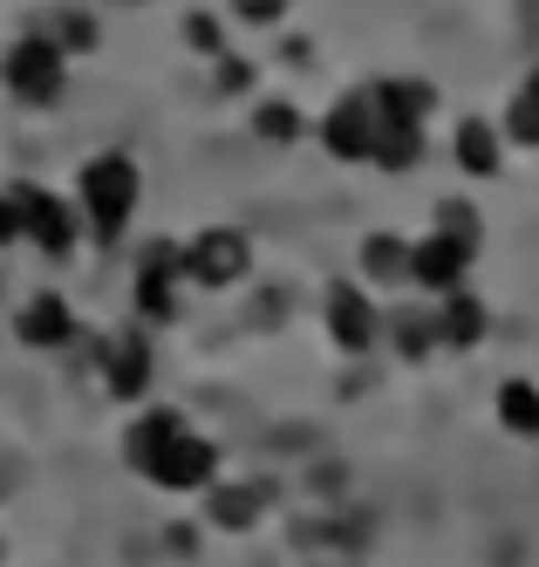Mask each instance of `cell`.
<instances>
[{
    "mask_svg": "<svg viewBox=\"0 0 539 567\" xmlns=\"http://www.w3.org/2000/svg\"><path fill=\"white\" fill-rule=\"evenodd\" d=\"M137 165L123 151H103V157H90L82 165V185H75V198H82V213H90V226H96V239H116L123 226H131V213H137Z\"/></svg>",
    "mask_w": 539,
    "mask_h": 567,
    "instance_id": "obj_1",
    "label": "cell"
},
{
    "mask_svg": "<svg viewBox=\"0 0 539 567\" xmlns=\"http://www.w3.org/2000/svg\"><path fill=\"white\" fill-rule=\"evenodd\" d=\"M0 75H8V90H14L21 103H55V96H62V75H69V55L49 42V34H28V42L8 49Z\"/></svg>",
    "mask_w": 539,
    "mask_h": 567,
    "instance_id": "obj_2",
    "label": "cell"
},
{
    "mask_svg": "<svg viewBox=\"0 0 539 567\" xmlns=\"http://www.w3.org/2000/svg\"><path fill=\"white\" fill-rule=\"evenodd\" d=\"M185 274L198 280V288H232V280L246 274V233H232V226L198 233L185 247Z\"/></svg>",
    "mask_w": 539,
    "mask_h": 567,
    "instance_id": "obj_3",
    "label": "cell"
},
{
    "mask_svg": "<svg viewBox=\"0 0 539 567\" xmlns=\"http://www.w3.org/2000/svg\"><path fill=\"white\" fill-rule=\"evenodd\" d=\"M14 198H21V226H28V239H34L41 254H69V247H75V213H69V198L34 192V185H14Z\"/></svg>",
    "mask_w": 539,
    "mask_h": 567,
    "instance_id": "obj_4",
    "label": "cell"
},
{
    "mask_svg": "<svg viewBox=\"0 0 539 567\" xmlns=\"http://www.w3.org/2000/svg\"><path fill=\"white\" fill-rule=\"evenodd\" d=\"M213 472H219V452H213L205 437H191V431L151 465V478L164 485V493H198V485H213Z\"/></svg>",
    "mask_w": 539,
    "mask_h": 567,
    "instance_id": "obj_5",
    "label": "cell"
},
{
    "mask_svg": "<svg viewBox=\"0 0 539 567\" xmlns=\"http://www.w3.org/2000/svg\"><path fill=\"white\" fill-rule=\"evenodd\" d=\"M321 144L335 151V157H369L376 151V103L369 96H349L328 110V124H321Z\"/></svg>",
    "mask_w": 539,
    "mask_h": 567,
    "instance_id": "obj_6",
    "label": "cell"
},
{
    "mask_svg": "<svg viewBox=\"0 0 539 567\" xmlns=\"http://www.w3.org/2000/svg\"><path fill=\"white\" fill-rule=\"evenodd\" d=\"M185 274V254L178 247H151L144 254V267H137V308L151 315V321H164L178 308V295H172V280Z\"/></svg>",
    "mask_w": 539,
    "mask_h": 567,
    "instance_id": "obj_7",
    "label": "cell"
},
{
    "mask_svg": "<svg viewBox=\"0 0 539 567\" xmlns=\"http://www.w3.org/2000/svg\"><path fill=\"white\" fill-rule=\"evenodd\" d=\"M14 336H21L28 349H62V342L75 336V315H69L62 295H34V301L14 315Z\"/></svg>",
    "mask_w": 539,
    "mask_h": 567,
    "instance_id": "obj_8",
    "label": "cell"
},
{
    "mask_svg": "<svg viewBox=\"0 0 539 567\" xmlns=\"http://www.w3.org/2000/svg\"><path fill=\"white\" fill-rule=\"evenodd\" d=\"M465 267H471V247H458V239H444V233H431V239L410 247V274H417L424 288H458Z\"/></svg>",
    "mask_w": 539,
    "mask_h": 567,
    "instance_id": "obj_9",
    "label": "cell"
},
{
    "mask_svg": "<svg viewBox=\"0 0 539 567\" xmlns=\"http://www.w3.org/2000/svg\"><path fill=\"white\" fill-rule=\"evenodd\" d=\"M328 329H335L342 349H369V342H376V308H369L349 280H342V288L328 295Z\"/></svg>",
    "mask_w": 539,
    "mask_h": 567,
    "instance_id": "obj_10",
    "label": "cell"
},
{
    "mask_svg": "<svg viewBox=\"0 0 539 567\" xmlns=\"http://www.w3.org/2000/svg\"><path fill=\"white\" fill-rule=\"evenodd\" d=\"M103 370H110L116 396H144L151 390V349H144V336H116L110 355H103Z\"/></svg>",
    "mask_w": 539,
    "mask_h": 567,
    "instance_id": "obj_11",
    "label": "cell"
},
{
    "mask_svg": "<svg viewBox=\"0 0 539 567\" xmlns=\"http://www.w3.org/2000/svg\"><path fill=\"white\" fill-rule=\"evenodd\" d=\"M178 437H185V417H178V411H151V417H137V424H131V465L151 472Z\"/></svg>",
    "mask_w": 539,
    "mask_h": 567,
    "instance_id": "obj_12",
    "label": "cell"
},
{
    "mask_svg": "<svg viewBox=\"0 0 539 567\" xmlns=\"http://www.w3.org/2000/svg\"><path fill=\"white\" fill-rule=\"evenodd\" d=\"M369 103H376V124H403V131H417L431 116V90L424 83H383Z\"/></svg>",
    "mask_w": 539,
    "mask_h": 567,
    "instance_id": "obj_13",
    "label": "cell"
},
{
    "mask_svg": "<svg viewBox=\"0 0 539 567\" xmlns=\"http://www.w3.org/2000/svg\"><path fill=\"white\" fill-rule=\"evenodd\" d=\"M499 417H506V431L539 437V390H532V383H506V390H499Z\"/></svg>",
    "mask_w": 539,
    "mask_h": 567,
    "instance_id": "obj_14",
    "label": "cell"
},
{
    "mask_svg": "<svg viewBox=\"0 0 539 567\" xmlns=\"http://www.w3.org/2000/svg\"><path fill=\"white\" fill-rule=\"evenodd\" d=\"M41 34H49V42L62 49V55H82V49H96V21L90 14H82V8H62L49 28H41Z\"/></svg>",
    "mask_w": 539,
    "mask_h": 567,
    "instance_id": "obj_15",
    "label": "cell"
},
{
    "mask_svg": "<svg viewBox=\"0 0 539 567\" xmlns=\"http://www.w3.org/2000/svg\"><path fill=\"white\" fill-rule=\"evenodd\" d=\"M260 506H267L260 485H219V493H213V519H219V526H246Z\"/></svg>",
    "mask_w": 539,
    "mask_h": 567,
    "instance_id": "obj_16",
    "label": "cell"
},
{
    "mask_svg": "<svg viewBox=\"0 0 539 567\" xmlns=\"http://www.w3.org/2000/svg\"><path fill=\"white\" fill-rule=\"evenodd\" d=\"M458 165H465V172H499V137H491L478 116L458 131Z\"/></svg>",
    "mask_w": 539,
    "mask_h": 567,
    "instance_id": "obj_17",
    "label": "cell"
},
{
    "mask_svg": "<svg viewBox=\"0 0 539 567\" xmlns=\"http://www.w3.org/2000/svg\"><path fill=\"white\" fill-rule=\"evenodd\" d=\"M362 260H369V274H376V280H403V274H410V247H403V239H390V233L369 239Z\"/></svg>",
    "mask_w": 539,
    "mask_h": 567,
    "instance_id": "obj_18",
    "label": "cell"
},
{
    "mask_svg": "<svg viewBox=\"0 0 539 567\" xmlns=\"http://www.w3.org/2000/svg\"><path fill=\"white\" fill-rule=\"evenodd\" d=\"M437 336H444V342H458V349L478 342V336H485V308H478V301H450L444 321H437Z\"/></svg>",
    "mask_w": 539,
    "mask_h": 567,
    "instance_id": "obj_19",
    "label": "cell"
},
{
    "mask_svg": "<svg viewBox=\"0 0 539 567\" xmlns=\"http://www.w3.org/2000/svg\"><path fill=\"white\" fill-rule=\"evenodd\" d=\"M376 165H390V172H403L410 157H417V131H403V124H376Z\"/></svg>",
    "mask_w": 539,
    "mask_h": 567,
    "instance_id": "obj_20",
    "label": "cell"
},
{
    "mask_svg": "<svg viewBox=\"0 0 539 567\" xmlns=\"http://www.w3.org/2000/svg\"><path fill=\"white\" fill-rule=\"evenodd\" d=\"M512 137L519 144H539V75H526L519 96H512Z\"/></svg>",
    "mask_w": 539,
    "mask_h": 567,
    "instance_id": "obj_21",
    "label": "cell"
},
{
    "mask_svg": "<svg viewBox=\"0 0 539 567\" xmlns=\"http://www.w3.org/2000/svg\"><path fill=\"white\" fill-rule=\"evenodd\" d=\"M396 342H403V355H424V349L437 342V321H424V315H403V321H396Z\"/></svg>",
    "mask_w": 539,
    "mask_h": 567,
    "instance_id": "obj_22",
    "label": "cell"
},
{
    "mask_svg": "<svg viewBox=\"0 0 539 567\" xmlns=\"http://www.w3.org/2000/svg\"><path fill=\"white\" fill-rule=\"evenodd\" d=\"M444 239H458V247H471L478 254V219H471V206H444V226H437Z\"/></svg>",
    "mask_w": 539,
    "mask_h": 567,
    "instance_id": "obj_23",
    "label": "cell"
},
{
    "mask_svg": "<svg viewBox=\"0 0 539 567\" xmlns=\"http://www.w3.org/2000/svg\"><path fill=\"white\" fill-rule=\"evenodd\" d=\"M14 239H28V226H21V198L0 192V247H14Z\"/></svg>",
    "mask_w": 539,
    "mask_h": 567,
    "instance_id": "obj_24",
    "label": "cell"
},
{
    "mask_svg": "<svg viewBox=\"0 0 539 567\" xmlns=\"http://www.w3.org/2000/svg\"><path fill=\"white\" fill-rule=\"evenodd\" d=\"M185 34H191V49H205V55L219 49V21H213V14H191V21H185Z\"/></svg>",
    "mask_w": 539,
    "mask_h": 567,
    "instance_id": "obj_25",
    "label": "cell"
},
{
    "mask_svg": "<svg viewBox=\"0 0 539 567\" xmlns=\"http://www.w3.org/2000/svg\"><path fill=\"white\" fill-rule=\"evenodd\" d=\"M260 131H267V137H294V110H287V103H267V110H260Z\"/></svg>",
    "mask_w": 539,
    "mask_h": 567,
    "instance_id": "obj_26",
    "label": "cell"
},
{
    "mask_svg": "<svg viewBox=\"0 0 539 567\" xmlns=\"http://www.w3.org/2000/svg\"><path fill=\"white\" fill-rule=\"evenodd\" d=\"M280 8H287V0H239V14H246V21H273Z\"/></svg>",
    "mask_w": 539,
    "mask_h": 567,
    "instance_id": "obj_27",
    "label": "cell"
}]
</instances>
